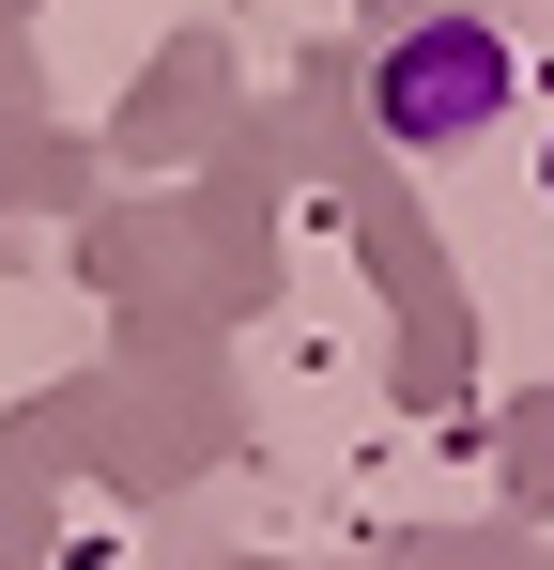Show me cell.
<instances>
[{
    "label": "cell",
    "instance_id": "6da1fadb",
    "mask_svg": "<svg viewBox=\"0 0 554 570\" xmlns=\"http://www.w3.org/2000/svg\"><path fill=\"white\" fill-rule=\"evenodd\" d=\"M369 108H385L400 139H477V124L508 108V47H493L477 16H432L416 47H385V78H369Z\"/></svg>",
    "mask_w": 554,
    "mask_h": 570
}]
</instances>
